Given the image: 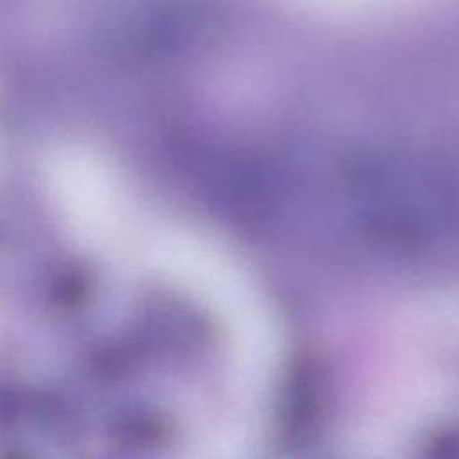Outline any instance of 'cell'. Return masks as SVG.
Instances as JSON below:
<instances>
[{
	"instance_id": "cell-1",
	"label": "cell",
	"mask_w": 459,
	"mask_h": 459,
	"mask_svg": "<svg viewBox=\"0 0 459 459\" xmlns=\"http://www.w3.org/2000/svg\"><path fill=\"white\" fill-rule=\"evenodd\" d=\"M348 195L357 222L391 238L448 230L459 210L454 183L441 167L402 156H378L353 167Z\"/></svg>"
}]
</instances>
